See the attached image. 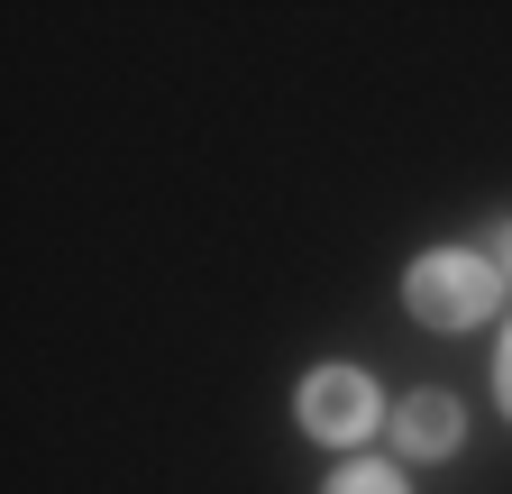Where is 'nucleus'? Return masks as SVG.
<instances>
[{
	"label": "nucleus",
	"mask_w": 512,
	"mask_h": 494,
	"mask_svg": "<svg viewBox=\"0 0 512 494\" xmlns=\"http://www.w3.org/2000/svg\"><path fill=\"white\" fill-rule=\"evenodd\" d=\"M494 257H503V275H512V229H503V238H494Z\"/></svg>",
	"instance_id": "nucleus-6"
},
{
	"label": "nucleus",
	"mask_w": 512,
	"mask_h": 494,
	"mask_svg": "<svg viewBox=\"0 0 512 494\" xmlns=\"http://www.w3.org/2000/svg\"><path fill=\"white\" fill-rule=\"evenodd\" d=\"M458 440H467V421H458V403H448V394H412V403H403V449H412V458H448Z\"/></svg>",
	"instance_id": "nucleus-3"
},
{
	"label": "nucleus",
	"mask_w": 512,
	"mask_h": 494,
	"mask_svg": "<svg viewBox=\"0 0 512 494\" xmlns=\"http://www.w3.org/2000/svg\"><path fill=\"white\" fill-rule=\"evenodd\" d=\"M302 430L311 440H357V430H375V385L357 366H320L302 385Z\"/></svg>",
	"instance_id": "nucleus-2"
},
{
	"label": "nucleus",
	"mask_w": 512,
	"mask_h": 494,
	"mask_svg": "<svg viewBox=\"0 0 512 494\" xmlns=\"http://www.w3.org/2000/svg\"><path fill=\"white\" fill-rule=\"evenodd\" d=\"M330 494H403V476H394V467H339Z\"/></svg>",
	"instance_id": "nucleus-4"
},
{
	"label": "nucleus",
	"mask_w": 512,
	"mask_h": 494,
	"mask_svg": "<svg viewBox=\"0 0 512 494\" xmlns=\"http://www.w3.org/2000/svg\"><path fill=\"white\" fill-rule=\"evenodd\" d=\"M403 293H412V312H421L430 330H476V321L494 312V266L467 257V247H430Z\"/></svg>",
	"instance_id": "nucleus-1"
},
{
	"label": "nucleus",
	"mask_w": 512,
	"mask_h": 494,
	"mask_svg": "<svg viewBox=\"0 0 512 494\" xmlns=\"http://www.w3.org/2000/svg\"><path fill=\"white\" fill-rule=\"evenodd\" d=\"M494 385H503V412H512V330H503V357H494Z\"/></svg>",
	"instance_id": "nucleus-5"
}]
</instances>
